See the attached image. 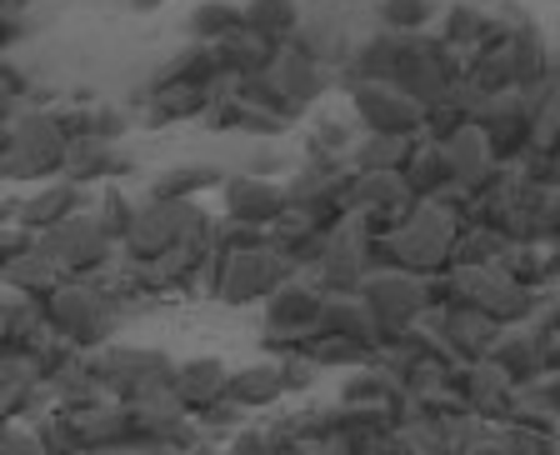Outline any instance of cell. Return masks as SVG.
Returning <instances> with one entry per match:
<instances>
[{"label":"cell","mask_w":560,"mask_h":455,"mask_svg":"<svg viewBox=\"0 0 560 455\" xmlns=\"http://www.w3.org/2000/svg\"><path fill=\"white\" fill-rule=\"evenodd\" d=\"M466 225H470L466 206L420 200L406 221H400L396 235L375 241V270L400 266V270H416V276H441V270L455 266V245H460Z\"/></svg>","instance_id":"6da1fadb"},{"label":"cell","mask_w":560,"mask_h":455,"mask_svg":"<svg viewBox=\"0 0 560 455\" xmlns=\"http://www.w3.org/2000/svg\"><path fill=\"white\" fill-rule=\"evenodd\" d=\"M75 155V136L66 130L60 110H21L11 126H0V175L5 186H40L70 171Z\"/></svg>","instance_id":"7a4b0ae2"},{"label":"cell","mask_w":560,"mask_h":455,"mask_svg":"<svg viewBox=\"0 0 560 455\" xmlns=\"http://www.w3.org/2000/svg\"><path fill=\"white\" fill-rule=\"evenodd\" d=\"M120 311L126 305L116 295L105 291L101 280H75L66 276L50 295H40V315L56 336L75 340L81 350H105L116 340V326H120Z\"/></svg>","instance_id":"3957f363"},{"label":"cell","mask_w":560,"mask_h":455,"mask_svg":"<svg viewBox=\"0 0 560 455\" xmlns=\"http://www.w3.org/2000/svg\"><path fill=\"white\" fill-rule=\"evenodd\" d=\"M215 231V215H210L200 200H171V196H145L136 210V225H130L120 256L140 260V266H155L171 250L200 241V235Z\"/></svg>","instance_id":"277c9868"},{"label":"cell","mask_w":560,"mask_h":455,"mask_svg":"<svg viewBox=\"0 0 560 455\" xmlns=\"http://www.w3.org/2000/svg\"><path fill=\"white\" fill-rule=\"evenodd\" d=\"M295 276V260L280 250L276 231L260 245H241V250H221L215 260V276H210V301L221 305H266L270 295Z\"/></svg>","instance_id":"5b68a950"},{"label":"cell","mask_w":560,"mask_h":455,"mask_svg":"<svg viewBox=\"0 0 560 455\" xmlns=\"http://www.w3.org/2000/svg\"><path fill=\"white\" fill-rule=\"evenodd\" d=\"M40 250L75 280H95V276H105V270L120 266V241L101 225L95 206H81L60 225L40 231Z\"/></svg>","instance_id":"8992f818"},{"label":"cell","mask_w":560,"mask_h":455,"mask_svg":"<svg viewBox=\"0 0 560 455\" xmlns=\"http://www.w3.org/2000/svg\"><path fill=\"white\" fill-rule=\"evenodd\" d=\"M375 270V235L365 215H346L326 235V256L315 266V285L326 295H361L365 276Z\"/></svg>","instance_id":"52a82bcc"},{"label":"cell","mask_w":560,"mask_h":455,"mask_svg":"<svg viewBox=\"0 0 560 455\" xmlns=\"http://www.w3.org/2000/svg\"><path fill=\"white\" fill-rule=\"evenodd\" d=\"M445 390L466 400L486 425H505V420H515L521 416V406H525L521 381H511L495 361H476V365L455 361L451 371H445Z\"/></svg>","instance_id":"ba28073f"},{"label":"cell","mask_w":560,"mask_h":455,"mask_svg":"<svg viewBox=\"0 0 560 455\" xmlns=\"http://www.w3.org/2000/svg\"><path fill=\"white\" fill-rule=\"evenodd\" d=\"M455 270V291L460 301L480 305L486 315H495L501 326H525L540 311V291L511 280L501 266H451Z\"/></svg>","instance_id":"9c48e42d"},{"label":"cell","mask_w":560,"mask_h":455,"mask_svg":"<svg viewBox=\"0 0 560 455\" xmlns=\"http://www.w3.org/2000/svg\"><path fill=\"white\" fill-rule=\"evenodd\" d=\"M346 95L361 130H375V136H420L425 130V105L400 91L396 81H350Z\"/></svg>","instance_id":"30bf717a"},{"label":"cell","mask_w":560,"mask_h":455,"mask_svg":"<svg viewBox=\"0 0 560 455\" xmlns=\"http://www.w3.org/2000/svg\"><path fill=\"white\" fill-rule=\"evenodd\" d=\"M361 301L375 311L390 336L406 326H420L425 315H431V291H425V276L416 270H400V266H385V270H371L361 285Z\"/></svg>","instance_id":"8fae6325"},{"label":"cell","mask_w":560,"mask_h":455,"mask_svg":"<svg viewBox=\"0 0 560 455\" xmlns=\"http://www.w3.org/2000/svg\"><path fill=\"white\" fill-rule=\"evenodd\" d=\"M425 326L441 336V346L451 350L455 361H466V365L490 361L495 340L505 336L501 320H495V315H486L480 305H470V301H455V305H445V311L425 315Z\"/></svg>","instance_id":"7c38bea8"},{"label":"cell","mask_w":560,"mask_h":455,"mask_svg":"<svg viewBox=\"0 0 560 455\" xmlns=\"http://www.w3.org/2000/svg\"><path fill=\"white\" fill-rule=\"evenodd\" d=\"M291 206V190L266 180V175L245 171V175H225L221 186V215L241 225H260V231H276V221Z\"/></svg>","instance_id":"4fadbf2b"},{"label":"cell","mask_w":560,"mask_h":455,"mask_svg":"<svg viewBox=\"0 0 560 455\" xmlns=\"http://www.w3.org/2000/svg\"><path fill=\"white\" fill-rule=\"evenodd\" d=\"M320 311H326V291H320L315 280L291 276L266 301V336H301V340H311L315 326H320Z\"/></svg>","instance_id":"5bb4252c"},{"label":"cell","mask_w":560,"mask_h":455,"mask_svg":"<svg viewBox=\"0 0 560 455\" xmlns=\"http://www.w3.org/2000/svg\"><path fill=\"white\" fill-rule=\"evenodd\" d=\"M81 206H91V196H85L81 180L56 175V180H40L25 200H5V221H25L31 231H50V225H60Z\"/></svg>","instance_id":"9a60e30c"},{"label":"cell","mask_w":560,"mask_h":455,"mask_svg":"<svg viewBox=\"0 0 560 455\" xmlns=\"http://www.w3.org/2000/svg\"><path fill=\"white\" fill-rule=\"evenodd\" d=\"M266 75H270V81H276L285 95H291L295 105H301V116H311L315 101H320V95L330 91V70H326V60L311 56V50H305L301 40H291V46H280Z\"/></svg>","instance_id":"2e32d148"},{"label":"cell","mask_w":560,"mask_h":455,"mask_svg":"<svg viewBox=\"0 0 560 455\" xmlns=\"http://www.w3.org/2000/svg\"><path fill=\"white\" fill-rule=\"evenodd\" d=\"M175 400L190 410V416H206L210 406H221L231 396V365L221 355H196V361H180L175 365V381H171Z\"/></svg>","instance_id":"e0dca14e"},{"label":"cell","mask_w":560,"mask_h":455,"mask_svg":"<svg viewBox=\"0 0 560 455\" xmlns=\"http://www.w3.org/2000/svg\"><path fill=\"white\" fill-rule=\"evenodd\" d=\"M546 326H505V336L495 340V350H490V361L501 365L505 375H511V381H521V390L530 381H540V375L550 371L546 365Z\"/></svg>","instance_id":"ac0fdd59"},{"label":"cell","mask_w":560,"mask_h":455,"mask_svg":"<svg viewBox=\"0 0 560 455\" xmlns=\"http://www.w3.org/2000/svg\"><path fill=\"white\" fill-rule=\"evenodd\" d=\"M140 101H145V120H151V126H175V120H206L215 95L200 91V85L161 75L151 91H140Z\"/></svg>","instance_id":"d6986e66"},{"label":"cell","mask_w":560,"mask_h":455,"mask_svg":"<svg viewBox=\"0 0 560 455\" xmlns=\"http://www.w3.org/2000/svg\"><path fill=\"white\" fill-rule=\"evenodd\" d=\"M416 190L406 186L400 171H350V186H346V210L350 215H365V210H396V206H416Z\"/></svg>","instance_id":"ffe728a7"},{"label":"cell","mask_w":560,"mask_h":455,"mask_svg":"<svg viewBox=\"0 0 560 455\" xmlns=\"http://www.w3.org/2000/svg\"><path fill=\"white\" fill-rule=\"evenodd\" d=\"M441 145H445V155H451V165H455V180H460V186H470V190H476L486 175L501 171L495 140H490L486 126H476V120H470L466 130H455L451 140H441Z\"/></svg>","instance_id":"44dd1931"},{"label":"cell","mask_w":560,"mask_h":455,"mask_svg":"<svg viewBox=\"0 0 560 455\" xmlns=\"http://www.w3.org/2000/svg\"><path fill=\"white\" fill-rule=\"evenodd\" d=\"M291 396V385L280 375V361H256V365H235L231 371V400H241L245 410H270Z\"/></svg>","instance_id":"7402d4cb"},{"label":"cell","mask_w":560,"mask_h":455,"mask_svg":"<svg viewBox=\"0 0 560 455\" xmlns=\"http://www.w3.org/2000/svg\"><path fill=\"white\" fill-rule=\"evenodd\" d=\"M400 175H406V186L416 190L420 200H441L445 190L460 186V180H455L451 155H445V145H441V140H425V136H420L416 155H410V165Z\"/></svg>","instance_id":"603a6c76"},{"label":"cell","mask_w":560,"mask_h":455,"mask_svg":"<svg viewBox=\"0 0 560 455\" xmlns=\"http://www.w3.org/2000/svg\"><path fill=\"white\" fill-rule=\"evenodd\" d=\"M130 171V161L116 151V140H81L75 145V155H70V180H81L85 190H101V186H110V180H120V175Z\"/></svg>","instance_id":"cb8c5ba5"},{"label":"cell","mask_w":560,"mask_h":455,"mask_svg":"<svg viewBox=\"0 0 560 455\" xmlns=\"http://www.w3.org/2000/svg\"><path fill=\"white\" fill-rule=\"evenodd\" d=\"M241 31H245V5H235V0H200L186 15V35L200 40V46H225Z\"/></svg>","instance_id":"d4e9b609"},{"label":"cell","mask_w":560,"mask_h":455,"mask_svg":"<svg viewBox=\"0 0 560 455\" xmlns=\"http://www.w3.org/2000/svg\"><path fill=\"white\" fill-rule=\"evenodd\" d=\"M5 291H21V295H31V301H40V295H50L66 280V270L56 266V260L35 245V250H25V256H15V260H5Z\"/></svg>","instance_id":"484cf974"},{"label":"cell","mask_w":560,"mask_h":455,"mask_svg":"<svg viewBox=\"0 0 560 455\" xmlns=\"http://www.w3.org/2000/svg\"><path fill=\"white\" fill-rule=\"evenodd\" d=\"M396 396H400V375L385 371L381 361L355 365L340 381V406H396Z\"/></svg>","instance_id":"4316f807"},{"label":"cell","mask_w":560,"mask_h":455,"mask_svg":"<svg viewBox=\"0 0 560 455\" xmlns=\"http://www.w3.org/2000/svg\"><path fill=\"white\" fill-rule=\"evenodd\" d=\"M501 270L521 285H530V291H550L560 280V256L556 245H511L501 256Z\"/></svg>","instance_id":"83f0119b"},{"label":"cell","mask_w":560,"mask_h":455,"mask_svg":"<svg viewBox=\"0 0 560 455\" xmlns=\"http://www.w3.org/2000/svg\"><path fill=\"white\" fill-rule=\"evenodd\" d=\"M245 31L291 46L301 35V0H245Z\"/></svg>","instance_id":"f1b7e54d"},{"label":"cell","mask_w":560,"mask_h":455,"mask_svg":"<svg viewBox=\"0 0 560 455\" xmlns=\"http://www.w3.org/2000/svg\"><path fill=\"white\" fill-rule=\"evenodd\" d=\"M490 31H495V15L480 5V0H455L451 11L441 15V35L451 40V46H460L470 56V50H480L490 40Z\"/></svg>","instance_id":"f546056e"},{"label":"cell","mask_w":560,"mask_h":455,"mask_svg":"<svg viewBox=\"0 0 560 455\" xmlns=\"http://www.w3.org/2000/svg\"><path fill=\"white\" fill-rule=\"evenodd\" d=\"M416 145H420V136H375V130H365L355 140L350 161L361 165V171H406Z\"/></svg>","instance_id":"4dcf8cb0"},{"label":"cell","mask_w":560,"mask_h":455,"mask_svg":"<svg viewBox=\"0 0 560 455\" xmlns=\"http://www.w3.org/2000/svg\"><path fill=\"white\" fill-rule=\"evenodd\" d=\"M225 175L215 171V165H171V171H161L151 180V196H171V200H200L206 190H221Z\"/></svg>","instance_id":"1f68e13d"},{"label":"cell","mask_w":560,"mask_h":455,"mask_svg":"<svg viewBox=\"0 0 560 455\" xmlns=\"http://www.w3.org/2000/svg\"><path fill=\"white\" fill-rule=\"evenodd\" d=\"M305 350L320 361V371H355V365L375 361L371 346H361V340H350V336H330V330H315V336L305 340Z\"/></svg>","instance_id":"d6a6232c"},{"label":"cell","mask_w":560,"mask_h":455,"mask_svg":"<svg viewBox=\"0 0 560 455\" xmlns=\"http://www.w3.org/2000/svg\"><path fill=\"white\" fill-rule=\"evenodd\" d=\"M225 66L235 70V75H266L270 70V60H276V40H266V35H256V31H241V35H231V40H225Z\"/></svg>","instance_id":"836d02e7"},{"label":"cell","mask_w":560,"mask_h":455,"mask_svg":"<svg viewBox=\"0 0 560 455\" xmlns=\"http://www.w3.org/2000/svg\"><path fill=\"white\" fill-rule=\"evenodd\" d=\"M355 126H361L355 116H320L311 126V136H305V155H350L355 140H361Z\"/></svg>","instance_id":"e575fe53"},{"label":"cell","mask_w":560,"mask_h":455,"mask_svg":"<svg viewBox=\"0 0 560 455\" xmlns=\"http://www.w3.org/2000/svg\"><path fill=\"white\" fill-rule=\"evenodd\" d=\"M91 206H95V215H101V225H105V231H110L120 245H126L130 225H136V210H140V200H130L126 190H120L116 180H110V186H101V190H95V200H91Z\"/></svg>","instance_id":"d590c367"},{"label":"cell","mask_w":560,"mask_h":455,"mask_svg":"<svg viewBox=\"0 0 560 455\" xmlns=\"http://www.w3.org/2000/svg\"><path fill=\"white\" fill-rule=\"evenodd\" d=\"M470 126V95H451V101L431 105L425 110V130L420 136L425 140H451L455 130H466Z\"/></svg>","instance_id":"8d00e7d4"},{"label":"cell","mask_w":560,"mask_h":455,"mask_svg":"<svg viewBox=\"0 0 560 455\" xmlns=\"http://www.w3.org/2000/svg\"><path fill=\"white\" fill-rule=\"evenodd\" d=\"M435 21V0H381V25L390 31H425Z\"/></svg>","instance_id":"74e56055"},{"label":"cell","mask_w":560,"mask_h":455,"mask_svg":"<svg viewBox=\"0 0 560 455\" xmlns=\"http://www.w3.org/2000/svg\"><path fill=\"white\" fill-rule=\"evenodd\" d=\"M25 95H31V101H35V85L25 81V75L11 66V60H5V66H0V126H11V120L21 116Z\"/></svg>","instance_id":"f35d334b"},{"label":"cell","mask_w":560,"mask_h":455,"mask_svg":"<svg viewBox=\"0 0 560 455\" xmlns=\"http://www.w3.org/2000/svg\"><path fill=\"white\" fill-rule=\"evenodd\" d=\"M126 130V116L116 105H91V140H116Z\"/></svg>","instance_id":"ab89813d"},{"label":"cell","mask_w":560,"mask_h":455,"mask_svg":"<svg viewBox=\"0 0 560 455\" xmlns=\"http://www.w3.org/2000/svg\"><path fill=\"white\" fill-rule=\"evenodd\" d=\"M25 35V25H21V11L15 15H0V56H11L15 50V40Z\"/></svg>","instance_id":"60d3db41"},{"label":"cell","mask_w":560,"mask_h":455,"mask_svg":"<svg viewBox=\"0 0 560 455\" xmlns=\"http://www.w3.org/2000/svg\"><path fill=\"white\" fill-rule=\"evenodd\" d=\"M546 330H560V301H550V311H546V320H540Z\"/></svg>","instance_id":"b9f144b4"},{"label":"cell","mask_w":560,"mask_h":455,"mask_svg":"<svg viewBox=\"0 0 560 455\" xmlns=\"http://www.w3.org/2000/svg\"><path fill=\"white\" fill-rule=\"evenodd\" d=\"M136 11H161V5H171V0H130Z\"/></svg>","instance_id":"7bdbcfd3"},{"label":"cell","mask_w":560,"mask_h":455,"mask_svg":"<svg viewBox=\"0 0 560 455\" xmlns=\"http://www.w3.org/2000/svg\"><path fill=\"white\" fill-rule=\"evenodd\" d=\"M480 5H490V0H480Z\"/></svg>","instance_id":"ee69618b"}]
</instances>
